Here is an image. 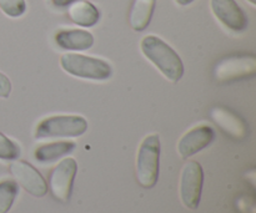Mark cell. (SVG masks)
Returning a JSON list of instances; mask_svg holds the SVG:
<instances>
[{
  "mask_svg": "<svg viewBox=\"0 0 256 213\" xmlns=\"http://www.w3.org/2000/svg\"><path fill=\"white\" fill-rule=\"evenodd\" d=\"M204 171L199 162L188 161L184 165L180 175V200L189 210H196L202 199Z\"/></svg>",
  "mask_w": 256,
  "mask_h": 213,
  "instance_id": "cell-5",
  "label": "cell"
},
{
  "mask_svg": "<svg viewBox=\"0 0 256 213\" xmlns=\"http://www.w3.org/2000/svg\"><path fill=\"white\" fill-rule=\"evenodd\" d=\"M144 56L172 82H178L184 75V64L179 55L164 40L148 35L140 42Z\"/></svg>",
  "mask_w": 256,
  "mask_h": 213,
  "instance_id": "cell-1",
  "label": "cell"
},
{
  "mask_svg": "<svg viewBox=\"0 0 256 213\" xmlns=\"http://www.w3.org/2000/svg\"><path fill=\"white\" fill-rule=\"evenodd\" d=\"M155 9V0H134L130 9L129 22L135 31H142L149 26L152 12Z\"/></svg>",
  "mask_w": 256,
  "mask_h": 213,
  "instance_id": "cell-14",
  "label": "cell"
},
{
  "mask_svg": "<svg viewBox=\"0 0 256 213\" xmlns=\"http://www.w3.org/2000/svg\"><path fill=\"white\" fill-rule=\"evenodd\" d=\"M0 9L6 16L20 17L26 11L25 0H0Z\"/></svg>",
  "mask_w": 256,
  "mask_h": 213,
  "instance_id": "cell-17",
  "label": "cell"
},
{
  "mask_svg": "<svg viewBox=\"0 0 256 213\" xmlns=\"http://www.w3.org/2000/svg\"><path fill=\"white\" fill-rule=\"evenodd\" d=\"M68 15L74 24L82 27L94 26L100 19V12L98 7L88 0H78L70 4Z\"/></svg>",
  "mask_w": 256,
  "mask_h": 213,
  "instance_id": "cell-12",
  "label": "cell"
},
{
  "mask_svg": "<svg viewBox=\"0 0 256 213\" xmlns=\"http://www.w3.org/2000/svg\"><path fill=\"white\" fill-rule=\"evenodd\" d=\"M215 139V131L208 125H199L189 130L178 142V152L184 160L206 149Z\"/></svg>",
  "mask_w": 256,
  "mask_h": 213,
  "instance_id": "cell-9",
  "label": "cell"
},
{
  "mask_svg": "<svg viewBox=\"0 0 256 213\" xmlns=\"http://www.w3.org/2000/svg\"><path fill=\"white\" fill-rule=\"evenodd\" d=\"M255 65L256 60L254 56L228 59L215 69V75L220 81L244 77L248 75H254Z\"/></svg>",
  "mask_w": 256,
  "mask_h": 213,
  "instance_id": "cell-10",
  "label": "cell"
},
{
  "mask_svg": "<svg viewBox=\"0 0 256 213\" xmlns=\"http://www.w3.org/2000/svg\"><path fill=\"white\" fill-rule=\"evenodd\" d=\"M9 171L15 179V182L32 196L44 197L48 194L46 181L29 162L15 160L10 164Z\"/></svg>",
  "mask_w": 256,
  "mask_h": 213,
  "instance_id": "cell-7",
  "label": "cell"
},
{
  "mask_svg": "<svg viewBox=\"0 0 256 213\" xmlns=\"http://www.w3.org/2000/svg\"><path fill=\"white\" fill-rule=\"evenodd\" d=\"M195 0H175V2L176 4H179L180 6H188V5H190L192 2H194Z\"/></svg>",
  "mask_w": 256,
  "mask_h": 213,
  "instance_id": "cell-21",
  "label": "cell"
},
{
  "mask_svg": "<svg viewBox=\"0 0 256 213\" xmlns=\"http://www.w3.org/2000/svg\"><path fill=\"white\" fill-rule=\"evenodd\" d=\"M160 139L152 134L140 144L136 156V180L144 189H152L159 179Z\"/></svg>",
  "mask_w": 256,
  "mask_h": 213,
  "instance_id": "cell-2",
  "label": "cell"
},
{
  "mask_svg": "<svg viewBox=\"0 0 256 213\" xmlns=\"http://www.w3.org/2000/svg\"><path fill=\"white\" fill-rule=\"evenodd\" d=\"M19 194V187L14 180L0 181V213H8Z\"/></svg>",
  "mask_w": 256,
  "mask_h": 213,
  "instance_id": "cell-15",
  "label": "cell"
},
{
  "mask_svg": "<svg viewBox=\"0 0 256 213\" xmlns=\"http://www.w3.org/2000/svg\"><path fill=\"white\" fill-rule=\"evenodd\" d=\"M76 172L78 164L72 157L62 160L52 170L49 177V185L50 191L55 200L62 204L69 202Z\"/></svg>",
  "mask_w": 256,
  "mask_h": 213,
  "instance_id": "cell-6",
  "label": "cell"
},
{
  "mask_svg": "<svg viewBox=\"0 0 256 213\" xmlns=\"http://www.w3.org/2000/svg\"><path fill=\"white\" fill-rule=\"evenodd\" d=\"M75 149H76V145L72 141H58L45 144L35 150L34 159L40 164H50V162H54L72 154Z\"/></svg>",
  "mask_w": 256,
  "mask_h": 213,
  "instance_id": "cell-13",
  "label": "cell"
},
{
  "mask_svg": "<svg viewBox=\"0 0 256 213\" xmlns=\"http://www.w3.org/2000/svg\"><path fill=\"white\" fill-rule=\"evenodd\" d=\"M20 149L12 140L0 132V160L15 161L19 159Z\"/></svg>",
  "mask_w": 256,
  "mask_h": 213,
  "instance_id": "cell-16",
  "label": "cell"
},
{
  "mask_svg": "<svg viewBox=\"0 0 256 213\" xmlns=\"http://www.w3.org/2000/svg\"><path fill=\"white\" fill-rule=\"evenodd\" d=\"M212 116H214V119L216 120L218 122L228 121V124L222 125V127H224L225 130H228L230 134H234L235 136H239L240 134H244V127H242V124H239L236 120H225L224 117H222V115L220 114L219 110H218V111L215 110V111L212 112Z\"/></svg>",
  "mask_w": 256,
  "mask_h": 213,
  "instance_id": "cell-18",
  "label": "cell"
},
{
  "mask_svg": "<svg viewBox=\"0 0 256 213\" xmlns=\"http://www.w3.org/2000/svg\"><path fill=\"white\" fill-rule=\"evenodd\" d=\"M12 92V82L9 77L0 72V99H8Z\"/></svg>",
  "mask_w": 256,
  "mask_h": 213,
  "instance_id": "cell-19",
  "label": "cell"
},
{
  "mask_svg": "<svg viewBox=\"0 0 256 213\" xmlns=\"http://www.w3.org/2000/svg\"><path fill=\"white\" fill-rule=\"evenodd\" d=\"M52 1L55 6L65 7V6H69V5L72 4V2L78 1V0H52Z\"/></svg>",
  "mask_w": 256,
  "mask_h": 213,
  "instance_id": "cell-20",
  "label": "cell"
},
{
  "mask_svg": "<svg viewBox=\"0 0 256 213\" xmlns=\"http://www.w3.org/2000/svg\"><path fill=\"white\" fill-rule=\"evenodd\" d=\"M55 42L64 50L85 51L94 45V36L92 32L82 29L60 30L55 35Z\"/></svg>",
  "mask_w": 256,
  "mask_h": 213,
  "instance_id": "cell-11",
  "label": "cell"
},
{
  "mask_svg": "<svg viewBox=\"0 0 256 213\" xmlns=\"http://www.w3.org/2000/svg\"><path fill=\"white\" fill-rule=\"evenodd\" d=\"M210 7L216 19L232 31L246 30L248 17L235 0H210Z\"/></svg>",
  "mask_w": 256,
  "mask_h": 213,
  "instance_id": "cell-8",
  "label": "cell"
},
{
  "mask_svg": "<svg viewBox=\"0 0 256 213\" xmlns=\"http://www.w3.org/2000/svg\"><path fill=\"white\" fill-rule=\"evenodd\" d=\"M60 66L66 74L80 79L104 81L112 74V66L105 60L82 54H64L60 57Z\"/></svg>",
  "mask_w": 256,
  "mask_h": 213,
  "instance_id": "cell-3",
  "label": "cell"
},
{
  "mask_svg": "<svg viewBox=\"0 0 256 213\" xmlns=\"http://www.w3.org/2000/svg\"><path fill=\"white\" fill-rule=\"evenodd\" d=\"M248 1H249L250 4L252 5V6H255V5H256V0H248Z\"/></svg>",
  "mask_w": 256,
  "mask_h": 213,
  "instance_id": "cell-22",
  "label": "cell"
},
{
  "mask_svg": "<svg viewBox=\"0 0 256 213\" xmlns=\"http://www.w3.org/2000/svg\"><path fill=\"white\" fill-rule=\"evenodd\" d=\"M88 130V121L79 115H59L42 120L34 132L35 139L79 137Z\"/></svg>",
  "mask_w": 256,
  "mask_h": 213,
  "instance_id": "cell-4",
  "label": "cell"
}]
</instances>
